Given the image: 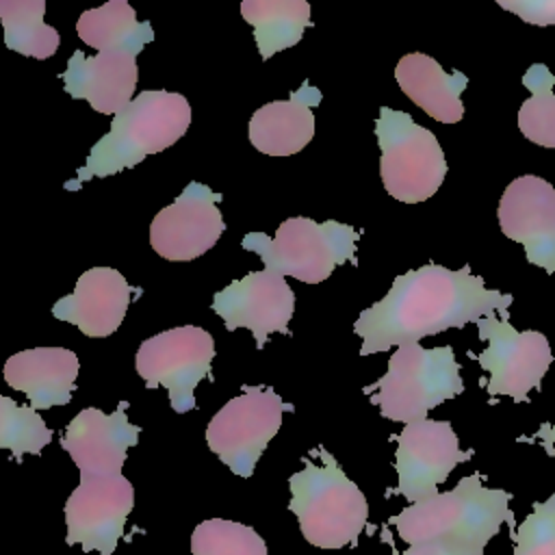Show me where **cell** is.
<instances>
[{"label":"cell","mask_w":555,"mask_h":555,"mask_svg":"<svg viewBox=\"0 0 555 555\" xmlns=\"http://www.w3.org/2000/svg\"><path fill=\"white\" fill-rule=\"evenodd\" d=\"M193 555H269L267 542L247 525L208 518L191 535Z\"/></svg>","instance_id":"484cf974"},{"label":"cell","mask_w":555,"mask_h":555,"mask_svg":"<svg viewBox=\"0 0 555 555\" xmlns=\"http://www.w3.org/2000/svg\"><path fill=\"white\" fill-rule=\"evenodd\" d=\"M382 416L405 425L427 421V412L464 390L460 364L449 345L425 349L421 345L399 347L386 375L369 386Z\"/></svg>","instance_id":"5b68a950"},{"label":"cell","mask_w":555,"mask_h":555,"mask_svg":"<svg viewBox=\"0 0 555 555\" xmlns=\"http://www.w3.org/2000/svg\"><path fill=\"white\" fill-rule=\"evenodd\" d=\"M360 232L340 221L317 223L308 217H291L278 225L275 236L249 232L243 236V249L256 251L267 271L291 275L306 284H319L332 271L351 260L356 262V243Z\"/></svg>","instance_id":"8992f818"},{"label":"cell","mask_w":555,"mask_h":555,"mask_svg":"<svg viewBox=\"0 0 555 555\" xmlns=\"http://www.w3.org/2000/svg\"><path fill=\"white\" fill-rule=\"evenodd\" d=\"M78 377V358L69 349L37 347L13 353L4 364V379L22 390L33 410L65 405Z\"/></svg>","instance_id":"ffe728a7"},{"label":"cell","mask_w":555,"mask_h":555,"mask_svg":"<svg viewBox=\"0 0 555 555\" xmlns=\"http://www.w3.org/2000/svg\"><path fill=\"white\" fill-rule=\"evenodd\" d=\"M321 102V91L304 80L288 100L260 106L249 119V141L267 156H291L304 150L314 137L312 108Z\"/></svg>","instance_id":"d6986e66"},{"label":"cell","mask_w":555,"mask_h":555,"mask_svg":"<svg viewBox=\"0 0 555 555\" xmlns=\"http://www.w3.org/2000/svg\"><path fill=\"white\" fill-rule=\"evenodd\" d=\"M128 401L113 414L98 408L80 410L61 438L80 475H121L128 449L137 444L141 427L126 416Z\"/></svg>","instance_id":"2e32d148"},{"label":"cell","mask_w":555,"mask_h":555,"mask_svg":"<svg viewBox=\"0 0 555 555\" xmlns=\"http://www.w3.org/2000/svg\"><path fill=\"white\" fill-rule=\"evenodd\" d=\"M291 410L293 405L273 388L243 386V392L208 423L206 442L234 475L251 477L269 440L282 427V414Z\"/></svg>","instance_id":"ba28073f"},{"label":"cell","mask_w":555,"mask_h":555,"mask_svg":"<svg viewBox=\"0 0 555 555\" xmlns=\"http://www.w3.org/2000/svg\"><path fill=\"white\" fill-rule=\"evenodd\" d=\"M522 85L531 95L520 104L518 128L531 143L555 150V76L544 63H533L525 72Z\"/></svg>","instance_id":"d4e9b609"},{"label":"cell","mask_w":555,"mask_h":555,"mask_svg":"<svg viewBox=\"0 0 555 555\" xmlns=\"http://www.w3.org/2000/svg\"><path fill=\"white\" fill-rule=\"evenodd\" d=\"M132 505L134 488L124 475H80L65 503V542L113 555Z\"/></svg>","instance_id":"8fae6325"},{"label":"cell","mask_w":555,"mask_h":555,"mask_svg":"<svg viewBox=\"0 0 555 555\" xmlns=\"http://www.w3.org/2000/svg\"><path fill=\"white\" fill-rule=\"evenodd\" d=\"M191 117V104L184 95L165 89L141 91L113 117L108 134L91 147L87 163L76 171V180L65 186L76 191L95 176H113L134 167L150 154L167 150L189 130Z\"/></svg>","instance_id":"3957f363"},{"label":"cell","mask_w":555,"mask_h":555,"mask_svg":"<svg viewBox=\"0 0 555 555\" xmlns=\"http://www.w3.org/2000/svg\"><path fill=\"white\" fill-rule=\"evenodd\" d=\"M291 512L304 538L317 548L356 546L366 527L369 503L345 475L332 453L317 447L304 457V468L288 479Z\"/></svg>","instance_id":"277c9868"},{"label":"cell","mask_w":555,"mask_h":555,"mask_svg":"<svg viewBox=\"0 0 555 555\" xmlns=\"http://www.w3.org/2000/svg\"><path fill=\"white\" fill-rule=\"evenodd\" d=\"M479 338L488 347L477 356L483 371L490 373L486 390L490 397H512L522 403L529 401V390L540 388L553 353L544 334L535 330L518 332L507 319L494 314L477 321Z\"/></svg>","instance_id":"30bf717a"},{"label":"cell","mask_w":555,"mask_h":555,"mask_svg":"<svg viewBox=\"0 0 555 555\" xmlns=\"http://www.w3.org/2000/svg\"><path fill=\"white\" fill-rule=\"evenodd\" d=\"M132 293L134 288L117 269L93 267L78 278L72 295L52 306V314L91 338H104L121 325Z\"/></svg>","instance_id":"e0dca14e"},{"label":"cell","mask_w":555,"mask_h":555,"mask_svg":"<svg viewBox=\"0 0 555 555\" xmlns=\"http://www.w3.org/2000/svg\"><path fill=\"white\" fill-rule=\"evenodd\" d=\"M219 202L221 193L202 182H189L176 202L152 219V249L171 262H189L206 254L225 230Z\"/></svg>","instance_id":"4fadbf2b"},{"label":"cell","mask_w":555,"mask_h":555,"mask_svg":"<svg viewBox=\"0 0 555 555\" xmlns=\"http://www.w3.org/2000/svg\"><path fill=\"white\" fill-rule=\"evenodd\" d=\"M535 436L544 442V449H546L548 453H555V425H551V427H540V431H538Z\"/></svg>","instance_id":"4dcf8cb0"},{"label":"cell","mask_w":555,"mask_h":555,"mask_svg":"<svg viewBox=\"0 0 555 555\" xmlns=\"http://www.w3.org/2000/svg\"><path fill=\"white\" fill-rule=\"evenodd\" d=\"M43 0H2L0 17L7 48L35 59L52 56L61 37L56 28L43 22Z\"/></svg>","instance_id":"cb8c5ba5"},{"label":"cell","mask_w":555,"mask_h":555,"mask_svg":"<svg viewBox=\"0 0 555 555\" xmlns=\"http://www.w3.org/2000/svg\"><path fill=\"white\" fill-rule=\"evenodd\" d=\"M137 76V54L132 52L87 56L82 50H74L61 80L74 100H87L98 113L117 115L132 102Z\"/></svg>","instance_id":"ac0fdd59"},{"label":"cell","mask_w":555,"mask_h":555,"mask_svg":"<svg viewBox=\"0 0 555 555\" xmlns=\"http://www.w3.org/2000/svg\"><path fill=\"white\" fill-rule=\"evenodd\" d=\"M78 37L98 52L139 54L154 39L150 22H139L126 0H111L104 7L85 11L76 22Z\"/></svg>","instance_id":"7402d4cb"},{"label":"cell","mask_w":555,"mask_h":555,"mask_svg":"<svg viewBox=\"0 0 555 555\" xmlns=\"http://www.w3.org/2000/svg\"><path fill=\"white\" fill-rule=\"evenodd\" d=\"M470 457L473 451L460 449L451 423L427 418L405 425L397 438V488L392 492L405 496L410 503L431 499L451 470Z\"/></svg>","instance_id":"7c38bea8"},{"label":"cell","mask_w":555,"mask_h":555,"mask_svg":"<svg viewBox=\"0 0 555 555\" xmlns=\"http://www.w3.org/2000/svg\"><path fill=\"white\" fill-rule=\"evenodd\" d=\"M212 310L223 319L228 332L251 330L256 347L262 349L271 332L288 334L295 295L282 275L267 269L251 271L215 293Z\"/></svg>","instance_id":"5bb4252c"},{"label":"cell","mask_w":555,"mask_h":555,"mask_svg":"<svg viewBox=\"0 0 555 555\" xmlns=\"http://www.w3.org/2000/svg\"><path fill=\"white\" fill-rule=\"evenodd\" d=\"M52 440V431L30 405H17L9 397H0V447L11 451L20 462L24 453H41Z\"/></svg>","instance_id":"4316f807"},{"label":"cell","mask_w":555,"mask_h":555,"mask_svg":"<svg viewBox=\"0 0 555 555\" xmlns=\"http://www.w3.org/2000/svg\"><path fill=\"white\" fill-rule=\"evenodd\" d=\"M499 7L516 13L533 26H555V0H499Z\"/></svg>","instance_id":"f1b7e54d"},{"label":"cell","mask_w":555,"mask_h":555,"mask_svg":"<svg viewBox=\"0 0 555 555\" xmlns=\"http://www.w3.org/2000/svg\"><path fill=\"white\" fill-rule=\"evenodd\" d=\"M212 358V336L197 325H182L145 338L134 356V369L147 388L163 384L169 405L184 414L195 408L193 390L210 373Z\"/></svg>","instance_id":"9c48e42d"},{"label":"cell","mask_w":555,"mask_h":555,"mask_svg":"<svg viewBox=\"0 0 555 555\" xmlns=\"http://www.w3.org/2000/svg\"><path fill=\"white\" fill-rule=\"evenodd\" d=\"M395 80L401 91L436 121L457 124L464 117L460 95L468 78L462 72L449 74L436 59L423 52H410L397 63Z\"/></svg>","instance_id":"44dd1931"},{"label":"cell","mask_w":555,"mask_h":555,"mask_svg":"<svg viewBox=\"0 0 555 555\" xmlns=\"http://www.w3.org/2000/svg\"><path fill=\"white\" fill-rule=\"evenodd\" d=\"M241 15L254 26L256 48L262 61L301 41L312 24L306 0H243Z\"/></svg>","instance_id":"603a6c76"},{"label":"cell","mask_w":555,"mask_h":555,"mask_svg":"<svg viewBox=\"0 0 555 555\" xmlns=\"http://www.w3.org/2000/svg\"><path fill=\"white\" fill-rule=\"evenodd\" d=\"M512 301V295L486 288L483 278L473 275L468 264L457 271L442 264L412 269L395 278L388 295L356 319L360 356L418 345L425 336L477 323L494 312L507 319Z\"/></svg>","instance_id":"6da1fadb"},{"label":"cell","mask_w":555,"mask_h":555,"mask_svg":"<svg viewBox=\"0 0 555 555\" xmlns=\"http://www.w3.org/2000/svg\"><path fill=\"white\" fill-rule=\"evenodd\" d=\"M483 548L460 544V542H449V540H434L425 544H414L408 546L405 551H395L392 555H481Z\"/></svg>","instance_id":"f546056e"},{"label":"cell","mask_w":555,"mask_h":555,"mask_svg":"<svg viewBox=\"0 0 555 555\" xmlns=\"http://www.w3.org/2000/svg\"><path fill=\"white\" fill-rule=\"evenodd\" d=\"M509 501L512 494L507 490L486 488L481 475L473 473L462 477L453 490L408 505L390 518V525L410 546L449 540L486 548L503 522L512 531L516 529Z\"/></svg>","instance_id":"7a4b0ae2"},{"label":"cell","mask_w":555,"mask_h":555,"mask_svg":"<svg viewBox=\"0 0 555 555\" xmlns=\"http://www.w3.org/2000/svg\"><path fill=\"white\" fill-rule=\"evenodd\" d=\"M514 555H555V494L535 501L527 518L509 531Z\"/></svg>","instance_id":"83f0119b"},{"label":"cell","mask_w":555,"mask_h":555,"mask_svg":"<svg viewBox=\"0 0 555 555\" xmlns=\"http://www.w3.org/2000/svg\"><path fill=\"white\" fill-rule=\"evenodd\" d=\"M375 137L382 150V182L395 199L416 204L429 199L440 189L447 176V160L431 130L416 124L403 111L382 106Z\"/></svg>","instance_id":"52a82bcc"},{"label":"cell","mask_w":555,"mask_h":555,"mask_svg":"<svg viewBox=\"0 0 555 555\" xmlns=\"http://www.w3.org/2000/svg\"><path fill=\"white\" fill-rule=\"evenodd\" d=\"M501 232L525 247L531 264L555 273V186L538 176L512 180L499 202Z\"/></svg>","instance_id":"9a60e30c"}]
</instances>
